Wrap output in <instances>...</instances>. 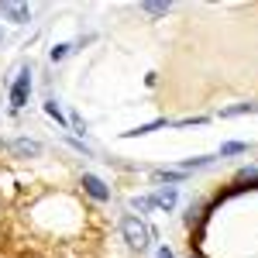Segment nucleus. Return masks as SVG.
<instances>
[{"label":"nucleus","instance_id":"obj_1","mask_svg":"<svg viewBox=\"0 0 258 258\" xmlns=\"http://www.w3.org/2000/svg\"><path fill=\"white\" fill-rule=\"evenodd\" d=\"M120 234H124V241H127L131 248H138V251H145V248L155 241L152 227H148L138 214H124V217H120Z\"/></svg>","mask_w":258,"mask_h":258},{"label":"nucleus","instance_id":"obj_2","mask_svg":"<svg viewBox=\"0 0 258 258\" xmlns=\"http://www.w3.org/2000/svg\"><path fill=\"white\" fill-rule=\"evenodd\" d=\"M28 93H31V73H28V69H21L18 80H14V86H11V107L21 110V107L28 103Z\"/></svg>","mask_w":258,"mask_h":258},{"label":"nucleus","instance_id":"obj_3","mask_svg":"<svg viewBox=\"0 0 258 258\" xmlns=\"http://www.w3.org/2000/svg\"><path fill=\"white\" fill-rule=\"evenodd\" d=\"M83 189H86L93 200H100V203L110 200V186H107L100 176H93V172H83Z\"/></svg>","mask_w":258,"mask_h":258},{"label":"nucleus","instance_id":"obj_4","mask_svg":"<svg viewBox=\"0 0 258 258\" xmlns=\"http://www.w3.org/2000/svg\"><path fill=\"white\" fill-rule=\"evenodd\" d=\"M11 152H14L18 159H31V155H38V152H41V145L35 138H14V141H11Z\"/></svg>","mask_w":258,"mask_h":258},{"label":"nucleus","instance_id":"obj_5","mask_svg":"<svg viewBox=\"0 0 258 258\" xmlns=\"http://www.w3.org/2000/svg\"><path fill=\"white\" fill-rule=\"evenodd\" d=\"M0 14H4L7 21H18V24L31 18V11H28L24 4H0Z\"/></svg>","mask_w":258,"mask_h":258},{"label":"nucleus","instance_id":"obj_6","mask_svg":"<svg viewBox=\"0 0 258 258\" xmlns=\"http://www.w3.org/2000/svg\"><path fill=\"white\" fill-rule=\"evenodd\" d=\"M152 203H155V207H165V210H172V207H176V189H172V186L155 189V193H152Z\"/></svg>","mask_w":258,"mask_h":258},{"label":"nucleus","instance_id":"obj_7","mask_svg":"<svg viewBox=\"0 0 258 258\" xmlns=\"http://www.w3.org/2000/svg\"><path fill=\"white\" fill-rule=\"evenodd\" d=\"M152 176H155V182H182V179H186V172H182V169H155V172H152Z\"/></svg>","mask_w":258,"mask_h":258},{"label":"nucleus","instance_id":"obj_8","mask_svg":"<svg viewBox=\"0 0 258 258\" xmlns=\"http://www.w3.org/2000/svg\"><path fill=\"white\" fill-rule=\"evenodd\" d=\"M251 110H258V103H238V107L220 110V117H238V114H251Z\"/></svg>","mask_w":258,"mask_h":258},{"label":"nucleus","instance_id":"obj_9","mask_svg":"<svg viewBox=\"0 0 258 258\" xmlns=\"http://www.w3.org/2000/svg\"><path fill=\"white\" fill-rule=\"evenodd\" d=\"M210 155H197V159H186L182 162V172H189V169H200V165H210Z\"/></svg>","mask_w":258,"mask_h":258},{"label":"nucleus","instance_id":"obj_10","mask_svg":"<svg viewBox=\"0 0 258 258\" xmlns=\"http://www.w3.org/2000/svg\"><path fill=\"white\" fill-rule=\"evenodd\" d=\"M45 114H48V117H55L59 124H66V117H62V110H59V103H55V100H48V103H45Z\"/></svg>","mask_w":258,"mask_h":258},{"label":"nucleus","instance_id":"obj_11","mask_svg":"<svg viewBox=\"0 0 258 258\" xmlns=\"http://www.w3.org/2000/svg\"><path fill=\"white\" fill-rule=\"evenodd\" d=\"M131 207L135 210H152L155 203H152V197H131Z\"/></svg>","mask_w":258,"mask_h":258},{"label":"nucleus","instance_id":"obj_12","mask_svg":"<svg viewBox=\"0 0 258 258\" xmlns=\"http://www.w3.org/2000/svg\"><path fill=\"white\" fill-rule=\"evenodd\" d=\"M141 7H145V11H148V14H165V11H169V7H172V4H159V0H155V4H152V0H148V4H141Z\"/></svg>","mask_w":258,"mask_h":258},{"label":"nucleus","instance_id":"obj_13","mask_svg":"<svg viewBox=\"0 0 258 258\" xmlns=\"http://www.w3.org/2000/svg\"><path fill=\"white\" fill-rule=\"evenodd\" d=\"M238 152H244L241 141H227V145H220V155H238Z\"/></svg>","mask_w":258,"mask_h":258},{"label":"nucleus","instance_id":"obj_14","mask_svg":"<svg viewBox=\"0 0 258 258\" xmlns=\"http://www.w3.org/2000/svg\"><path fill=\"white\" fill-rule=\"evenodd\" d=\"M238 182H258V169H241Z\"/></svg>","mask_w":258,"mask_h":258},{"label":"nucleus","instance_id":"obj_15","mask_svg":"<svg viewBox=\"0 0 258 258\" xmlns=\"http://www.w3.org/2000/svg\"><path fill=\"white\" fill-rule=\"evenodd\" d=\"M69 48H73V45H55V48H52V62L66 59V55H69Z\"/></svg>","mask_w":258,"mask_h":258},{"label":"nucleus","instance_id":"obj_16","mask_svg":"<svg viewBox=\"0 0 258 258\" xmlns=\"http://www.w3.org/2000/svg\"><path fill=\"white\" fill-rule=\"evenodd\" d=\"M155 258H176V255H172L169 248H159V251H155Z\"/></svg>","mask_w":258,"mask_h":258},{"label":"nucleus","instance_id":"obj_17","mask_svg":"<svg viewBox=\"0 0 258 258\" xmlns=\"http://www.w3.org/2000/svg\"><path fill=\"white\" fill-rule=\"evenodd\" d=\"M0 41H4V35H0Z\"/></svg>","mask_w":258,"mask_h":258}]
</instances>
